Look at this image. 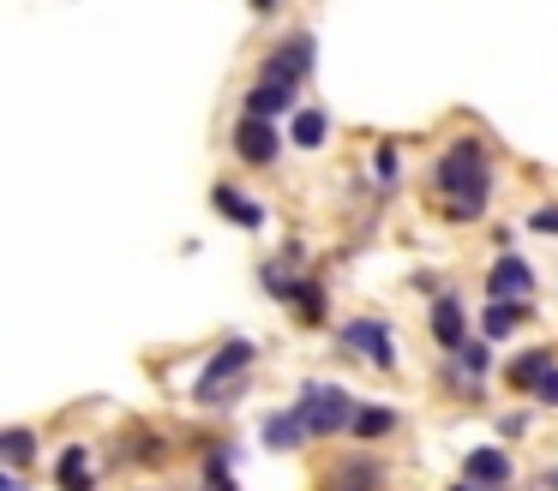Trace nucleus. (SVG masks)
I'll use <instances>...</instances> for the list:
<instances>
[{
    "label": "nucleus",
    "instance_id": "f257e3e1",
    "mask_svg": "<svg viewBox=\"0 0 558 491\" xmlns=\"http://www.w3.org/2000/svg\"><path fill=\"white\" fill-rule=\"evenodd\" d=\"M493 174H498L493 144H486L481 132H457V138L433 156L426 186L438 192V204H474V210H486V204H493Z\"/></svg>",
    "mask_w": 558,
    "mask_h": 491
},
{
    "label": "nucleus",
    "instance_id": "f03ea898",
    "mask_svg": "<svg viewBox=\"0 0 558 491\" xmlns=\"http://www.w3.org/2000/svg\"><path fill=\"white\" fill-rule=\"evenodd\" d=\"M253 366H258V347L246 342V335H229V342L217 347V354L198 366V378H193V402L198 407H234L246 395V378H253Z\"/></svg>",
    "mask_w": 558,
    "mask_h": 491
},
{
    "label": "nucleus",
    "instance_id": "7ed1b4c3",
    "mask_svg": "<svg viewBox=\"0 0 558 491\" xmlns=\"http://www.w3.org/2000/svg\"><path fill=\"white\" fill-rule=\"evenodd\" d=\"M294 414L306 419V431L313 438H349L354 419H361V395L342 390V383H301V402H294Z\"/></svg>",
    "mask_w": 558,
    "mask_h": 491
},
{
    "label": "nucleus",
    "instance_id": "20e7f679",
    "mask_svg": "<svg viewBox=\"0 0 558 491\" xmlns=\"http://www.w3.org/2000/svg\"><path fill=\"white\" fill-rule=\"evenodd\" d=\"M313 60H318V42L306 24H294V30H282L277 42L265 48V60H258L253 78L258 84H289V90H301L306 78H313Z\"/></svg>",
    "mask_w": 558,
    "mask_h": 491
},
{
    "label": "nucleus",
    "instance_id": "39448f33",
    "mask_svg": "<svg viewBox=\"0 0 558 491\" xmlns=\"http://www.w3.org/2000/svg\"><path fill=\"white\" fill-rule=\"evenodd\" d=\"M337 347H342V359H361V366L397 371V330H390L385 318H349V323H337Z\"/></svg>",
    "mask_w": 558,
    "mask_h": 491
},
{
    "label": "nucleus",
    "instance_id": "423d86ee",
    "mask_svg": "<svg viewBox=\"0 0 558 491\" xmlns=\"http://www.w3.org/2000/svg\"><path fill=\"white\" fill-rule=\"evenodd\" d=\"M229 144H234V156H241L246 168H277L282 162V132L270 126V120L241 114V120H234V132H229Z\"/></svg>",
    "mask_w": 558,
    "mask_h": 491
},
{
    "label": "nucleus",
    "instance_id": "0eeeda50",
    "mask_svg": "<svg viewBox=\"0 0 558 491\" xmlns=\"http://www.w3.org/2000/svg\"><path fill=\"white\" fill-rule=\"evenodd\" d=\"M486 299H534V263L522 251H498L486 263Z\"/></svg>",
    "mask_w": 558,
    "mask_h": 491
},
{
    "label": "nucleus",
    "instance_id": "6e6552de",
    "mask_svg": "<svg viewBox=\"0 0 558 491\" xmlns=\"http://www.w3.org/2000/svg\"><path fill=\"white\" fill-rule=\"evenodd\" d=\"M426 335H433L445 354H457L462 342H469V306H462L457 294H433V306H426Z\"/></svg>",
    "mask_w": 558,
    "mask_h": 491
},
{
    "label": "nucleus",
    "instance_id": "1a4fd4ad",
    "mask_svg": "<svg viewBox=\"0 0 558 491\" xmlns=\"http://www.w3.org/2000/svg\"><path fill=\"white\" fill-rule=\"evenodd\" d=\"M241 114H253V120H270L277 126L282 114H301V90H289V84H246V96H241Z\"/></svg>",
    "mask_w": 558,
    "mask_h": 491
},
{
    "label": "nucleus",
    "instance_id": "9d476101",
    "mask_svg": "<svg viewBox=\"0 0 558 491\" xmlns=\"http://www.w3.org/2000/svg\"><path fill=\"white\" fill-rule=\"evenodd\" d=\"M210 210H217L222 222L246 228V234H253V228H265V204H258L253 192L229 186V180H217V186H210Z\"/></svg>",
    "mask_w": 558,
    "mask_h": 491
},
{
    "label": "nucleus",
    "instance_id": "9b49d317",
    "mask_svg": "<svg viewBox=\"0 0 558 491\" xmlns=\"http://www.w3.org/2000/svg\"><path fill=\"white\" fill-rule=\"evenodd\" d=\"M282 306L294 311V323L318 330V323L330 318V287L318 282V275H294V287H289V299H282Z\"/></svg>",
    "mask_w": 558,
    "mask_h": 491
},
{
    "label": "nucleus",
    "instance_id": "f8f14e48",
    "mask_svg": "<svg viewBox=\"0 0 558 491\" xmlns=\"http://www.w3.org/2000/svg\"><path fill=\"white\" fill-rule=\"evenodd\" d=\"M529 318H534V299H486L481 306V335L486 342H510Z\"/></svg>",
    "mask_w": 558,
    "mask_h": 491
},
{
    "label": "nucleus",
    "instance_id": "ddd939ff",
    "mask_svg": "<svg viewBox=\"0 0 558 491\" xmlns=\"http://www.w3.org/2000/svg\"><path fill=\"white\" fill-rule=\"evenodd\" d=\"M462 479H469V486H481V491H505L510 486V455L493 450V443H481V450L462 455Z\"/></svg>",
    "mask_w": 558,
    "mask_h": 491
},
{
    "label": "nucleus",
    "instance_id": "4468645a",
    "mask_svg": "<svg viewBox=\"0 0 558 491\" xmlns=\"http://www.w3.org/2000/svg\"><path fill=\"white\" fill-rule=\"evenodd\" d=\"M553 371H558V354H553V347H529V354H517V359L505 366V378H510V390L534 395L546 378H553Z\"/></svg>",
    "mask_w": 558,
    "mask_h": 491
},
{
    "label": "nucleus",
    "instance_id": "2eb2a0df",
    "mask_svg": "<svg viewBox=\"0 0 558 491\" xmlns=\"http://www.w3.org/2000/svg\"><path fill=\"white\" fill-rule=\"evenodd\" d=\"M325 491H385V462H378V455H349V462L325 479Z\"/></svg>",
    "mask_w": 558,
    "mask_h": 491
},
{
    "label": "nucleus",
    "instance_id": "dca6fc26",
    "mask_svg": "<svg viewBox=\"0 0 558 491\" xmlns=\"http://www.w3.org/2000/svg\"><path fill=\"white\" fill-rule=\"evenodd\" d=\"M54 486L61 491H97V467H90L85 443H66V450L54 455Z\"/></svg>",
    "mask_w": 558,
    "mask_h": 491
},
{
    "label": "nucleus",
    "instance_id": "f3484780",
    "mask_svg": "<svg viewBox=\"0 0 558 491\" xmlns=\"http://www.w3.org/2000/svg\"><path fill=\"white\" fill-rule=\"evenodd\" d=\"M258 438H265V450H301V443L313 438V431H306V419L294 414V407H277V414H265Z\"/></svg>",
    "mask_w": 558,
    "mask_h": 491
},
{
    "label": "nucleus",
    "instance_id": "a211bd4d",
    "mask_svg": "<svg viewBox=\"0 0 558 491\" xmlns=\"http://www.w3.org/2000/svg\"><path fill=\"white\" fill-rule=\"evenodd\" d=\"M325 138H330L325 108H301V114H289V144L294 150H325Z\"/></svg>",
    "mask_w": 558,
    "mask_h": 491
},
{
    "label": "nucleus",
    "instance_id": "6ab92c4d",
    "mask_svg": "<svg viewBox=\"0 0 558 491\" xmlns=\"http://www.w3.org/2000/svg\"><path fill=\"white\" fill-rule=\"evenodd\" d=\"M366 174H373V186L378 192H397V180H402V150L397 144H373V156H366Z\"/></svg>",
    "mask_w": 558,
    "mask_h": 491
},
{
    "label": "nucleus",
    "instance_id": "aec40b11",
    "mask_svg": "<svg viewBox=\"0 0 558 491\" xmlns=\"http://www.w3.org/2000/svg\"><path fill=\"white\" fill-rule=\"evenodd\" d=\"M234 450L229 443H217V450H205V462H198V479H205V491H241L234 486Z\"/></svg>",
    "mask_w": 558,
    "mask_h": 491
},
{
    "label": "nucleus",
    "instance_id": "412c9836",
    "mask_svg": "<svg viewBox=\"0 0 558 491\" xmlns=\"http://www.w3.org/2000/svg\"><path fill=\"white\" fill-rule=\"evenodd\" d=\"M390 431H397V414H390V407H378V402H361V419H354L349 438L354 443H378V438H390Z\"/></svg>",
    "mask_w": 558,
    "mask_h": 491
},
{
    "label": "nucleus",
    "instance_id": "4be33fe9",
    "mask_svg": "<svg viewBox=\"0 0 558 491\" xmlns=\"http://www.w3.org/2000/svg\"><path fill=\"white\" fill-rule=\"evenodd\" d=\"M0 455H7V467L19 474V467H25L31 455H37V431H31V426H13L7 438H0Z\"/></svg>",
    "mask_w": 558,
    "mask_h": 491
},
{
    "label": "nucleus",
    "instance_id": "5701e85b",
    "mask_svg": "<svg viewBox=\"0 0 558 491\" xmlns=\"http://www.w3.org/2000/svg\"><path fill=\"white\" fill-rule=\"evenodd\" d=\"M133 462H150V467L169 462V443H162V431H138V438H133Z\"/></svg>",
    "mask_w": 558,
    "mask_h": 491
},
{
    "label": "nucleus",
    "instance_id": "b1692460",
    "mask_svg": "<svg viewBox=\"0 0 558 491\" xmlns=\"http://www.w3.org/2000/svg\"><path fill=\"white\" fill-rule=\"evenodd\" d=\"M529 228H534V234H553V240H558V204H541V210H529Z\"/></svg>",
    "mask_w": 558,
    "mask_h": 491
},
{
    "label": "nucleus",
    "instance_id": "393cba45",
    "mask_svg": "<svg viewBox=\"0 0 558 491\" xmlns=\"http://www.w3.org/2000/svg\"><path fill=\"white\" fill-rule=\"evenodd\" d=\"M277 258H282V263H289V270H301V263H306V246H301V240H289V246H282V251H277Z\"/></svg>",
    "mask_w": 558,
    "mask_h": 491
},
{
    "label": "nucleus",
    "instance_id": "a878e982",
    "mask_svg": "<svg viewBox=\"0 0 558 491\" xmlns=\"http://www.w3.org/2000/svg\"><path fill=\"white\" fill-rule=\"evenodd\" d=\"M498 431H505V438H522V431H529V414H505V419H498Z\"/></svg>",
    "mask_w": 558,
    "mask_h": 491
},
{
    "label": "nucleus",
    "instance_id": "bb28decb",
    "mask_svg": "<svg viewBox=\"0 0 558 491\" xmlns=\"http://www.w3.org/2000/svg\"><path fill=\"white\" fill-rule=\"evenodd\" d=\"M534 402H541V407H558V371L541 383V390H534Z\"/></svg>",
    "mask_w": 558,
    "mask_h": 491
},
{
    "label": "nucleus",
    "instance_id": "cd10ccee",
    "mask_svg": "<svg viewBox=\"0 0 558 491\" xmlns=\"http://www.w3.org/2000/svg\"><path fill=\"white\" fill-rule=\"evenodd\" d=\"M246 7H253L258 19H277V12H282V0H246Z\"/></svg>",
    "mask_w": 558,
    "mask_h": 491
},
{
    "label": "nucleus",
    "instance_id": "c85d7f7f",
    "mask_svg": "<svg viewBox=\"0 0 558 491\" xmlns=\"http://www.w3.org/2000/svg\"><path fill=\"white\" fill-rule=\"evenodd\" d=\"M0 491H25V486H19V474H13V467H7V474H0Z\"/></svg>",
    "mask_w": 558,
    "mask_h": 491
}]
</instances>
